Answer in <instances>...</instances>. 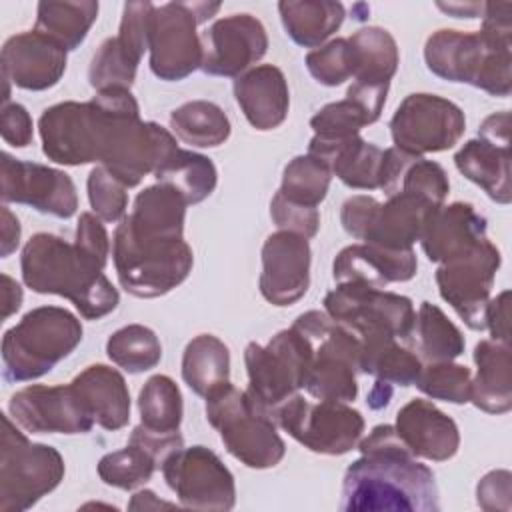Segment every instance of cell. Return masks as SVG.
Masks as SVG:
<instances>
[{"label":"cell","instance_id":"obj_1","mask_svg":"<svg viewBox=\"0 0 512 512\" xmlns=\"http://www.w3.org/2000/svg\"><path fill=\"white\" fill-rule=\"evenodd\" d=\"M342 482L340 510H416L436 512L434 472L416 460L396 428L380 424L360 440Z\"/></svg>","mask_w":512,"mask_h":512},{"label":"cell","instance_id":"obj_2","mask_svg":"<svg viewBox=\"0 0 512 512\" xmlns=\"http://www.w3.org/2000/svg\"><path fill=\"white\" fill-rule=\"evenodd\" d=\"M104 266L76 242L48 232L34 234L20 258L22 280L30 290L68 298L86 320H98L118 306V290Z\"/></svg>","mask_w":512,"mask_h":512},{"label":"cell","instance_id":"obj_3","mask_svg":"<svg viewBox=\"0 0 512 512\" xmlns=\"http://www.w3.org/2000/svg\"><path fill=\"white\" fill-rule=\"evenodd\" d=\"M512 16L502 8L484 12L482 30H438L424 46V60L432 74L448 82H464L492 96H508Z\"/></svg>","mask_w":512,"mask_h":512},{"label":"cell","instance_id":"obj_4","mask_svg":"<svg viewBox=\"0 0 512 512\" xmlns=\"http://www.w3.org/2000/svg\"><path fill=\"white\" fill-rule=\"evenodd\" d=\"M112 258L120 286L138 298H158L182 284L194 264L192 248L180 236L134 228L124 216L114 232Z\"/></svg>","mask_w":512,"mask_h":512},{"label":"cell","instance_id":"obj_5","mask_svg":"<svg viewBox=\"0 0 512 512\" xmlns=\"http://www.w3.org/2000/svg\"><path fill=\"white\" fill-rule=\"evenodd\" d=\"M82 340L80 320L58 306H40L24 314L2 338V376L28 382L48 374Z\"/></svg>","mask_w":512,"mask_h":512},{"label":"cell","instance_id":"obj_6","mask_svg":"<svg viewBox=\"0 0 512 512\" xmlns=\"http://www.w3.org/2000/svg\"><path fill=\"white\" fill-rule=\"evenodd\" d=\"M292 328L314 346L312 366L304 384L308 394L316 400L352 402L358 394L360 338L320 310L300 314Z\"/></svg>","mask_w":512,"mask_h":512},{"label":"cell","instance_id":"obj_7","mask_svg":"<svg viewBox=\"0 0 512 512\" xmlns=\"http://www.w3.org/2000/svg\"><path fill=\"white\" fill-rule=\"evenodd\" d=\"M206 418L218 430L226 450L248 468L276 466L286 452L272 416L260 412L230 382L206 396Z\"/></svg>","mask_w":512,"mask_h":512},{"label":"cell","instance_id":"obj_8","mask_svg":"<svg viewBox=\"0 0 512 512\" xmlns=\"http://www.w3.org/2000/svg\"><path fill=\"white\" fill-rule=\"evenodd\" d=\"M314 358V346L296 328L278 332L266 346L250 342L244 350L248 400L264 414L274 412L304 388ZM274 420V418H272Z\"/></svg>","mask_w":512,"mask_h":512},{"label":"cell","instance_id":"obj_9","mask_svg":"<svg viewBox=\"0 0 512 512\" xmlns=\"http://www.w3.org/2000/svg\"><path fill=\"white\" fill-rule=\"evenodd\" d=\"M0 510L24 512L52 492L64 478L60 452L30 442L8 416H2Z\"/></svg>","mask_w":512,"mask_h":512},{"label":"cell","instance_id":"obj_10","mask_svg":"<svg viewBox=\"0 0 512 512\" xmlns=\"http://www.w3.org/2000/svg\"><path fill=\"white\" fill-rule=\"evenodd\" d=\"M220 10V2H166L154 6L150 22V70L166 82H178L202 66L200 24Z\"/></svg>","mask_w":512,"mask_h":512},{"label":"cell","instance_id":"obj_11","mask_svg":"<svg viewBox=\"0 0 512 512\" xmlns=\"http://www.w3.org/2000/svg\"><path fill=\"white\" fill-rule=\"evenodd\" d=\"M434 208L438 206L412 194L390 196L384 204L372 196L358 194L342 204L340 222L356 240L388 250H412Z\"/></svg>","mask_w":512,"mask_h":512},{"label":"cell","instance_id":"obj_12","mask_svg":"<svg viewBox=\"0 0 512 512\" xmlns=\"http://www.w3.org/2000/svg\"><path fill=\"white\" fill-rule=\"evenodd\" d=\"M272 418L304 448L328 456L350 452L364 432L362 414L346 402L318 400L314 404L300 394L286 400Z\"/></svg>","mask_w":512,"mask_h":512},{"label":"cell","instance_id":"obj_13","mask_svg":"<svg viewBox=\"0 0 512 512\" xmlns=\"http://www.w3.org/2000/svg\"><path fill=\"white\" fill-rule=\"evenodd\" d=\"M324 308L356 336L386 334L408 340L416 320L410 298L360 282L338 284L324 296Z\"/></svg>","mask_w":512,"mask_h":512},{"label":"cell","instance_id":"obj_14","mask_svg":"<svg viewBox=\"0 0 512 512\" xmlns=\"http://www.w3.org/2000/svg\"><path fill=\"white\" fill-rule=\"evenodd\" d=\"M466 118L460 106L436 94H410L390 120L396 148L422 156L452 148L464 134Z\"/></svg>","mask_w":512,"mask_h":512},{"label":"cell","instance_id":"obj_15","mask_svg":"<svg viewBox=\"0 0 512 512\" xmlns=\"http://www.w3.org/2000/svg\"><path fill=\"white\" fill-rule=\"evenodd\" d=\"M500 262V250L486 238L470 252L440 264L436 270L440 296L472 330L486 328L490 290Z\"/></svg>","mask_w":512,"mask_h":512},{"label":"cell","instance_id":"obj_16","mask_svg":"<svg viewBox=\"0 0 512 512\" xmlns=\"http://www.w3.org/2000/svg\"><path fill=\"white\" fill-rule=\"evenodd\" d=\"M166 484L184 508L232 510L236 486L232 472L204 446L180 448L162 464Z\"/></svg>","mask_w":512,"mask_h":512},{"label":"cell","instance_id":"obj_17","mask_svg":"<svg viewBox=\"0 0 512 512\" xmlns=\"http://www.w3.org/2000/svg\"><path fill=\"white\" fill-rule=\"evenodd\" d=\"M44 154L64 166L100 162L104 116L94 100L60 102L38 120Z\"/></svg>","mask_w":512,"mask_h":512},{"label":"cell","instance_id":"obj_18","mask_svg":"<svg viewBox=\"0 0 512 512\" xmlns=\"http://www.w3.org/2000/svg\"><path fill=\"white\" fill-rule=\"evenodd\" d=\"M0 180L4 202L26 204L56 218H70L76 214V186L62 170L36 162H22L4 152Z\"/></svg>","mask_w":512,"mask_h":512},{"label":"cell","instance_id":"obj_19","mask_svg":"<svg viewBox=\"0 0 512 512\" xmlns=\"http://www.w3.org/2000/svg\"><path fill=\"white\" fill-rule=\"evenodd\" d=\"M8 410L32 434H86L96 424L72 384L22 388L10 398Z\"/></svg>","mask_w":512,"mask_h":512},{"label":"cell","instance_id":"obj_20","mask_svg":"<svg viewBox=\"0 0 512 512\" xmlns=\"http://www.w3.org/2000/svg\"><path fill=\"white\" fill-rule=\"evenodd\" d=\"M202 72L238 78L256 64L268 48V36L252 14H232L216 20L202 36Z\"/></svg>","mask_w":512,"mask_h":512},{"label":"cell","instance_id":"obj_21","mask_svg":"<svg viewBox=\"0 0 512 512\" xmlns=\"http://www.w3.org/2000/svg\"><path fill=\"white\" fill-rule=\"evenodd\" d=\"M260 292L274 306L298 302L310 284V246L308 238L278 230L262 246Z\"/></svg>","mask_w":512,"mask_h":512},{"label":"cell","instance_id":"obj_22","mask_svg":"<svg viewBox=\"0 0 512 512\" xmlns=\"http://www.w3.org/2000/svg\"><path fill=\"white\" fill-rule=\"evenodd\" d=\"M66 52L36 30L10 36L2 46V76L24 90H48L66 70Z\"/></svg>","mask_w":512,"mask_h":512},{"label":"cell","instance_id":"obj_23","mask_svg":"<svg viewBox=\"0 0 512 512\" xmlns=\"http://www.w3.org/2000/svg\"><path fill=\"white\" fill-rule=\"evenodd\" d=\"M486 218L472 204L452 202L434 208L424 224L420 244L430 262H448L486 240Z\"/></svg>","mask_w":512,"mask_h":512},{"label":"cell","instance_id":"obj_24","mask_svg":"<svg viewBox=\"0 0 512 512\" xmlns=\"http://www.w3.org/2000/svg\"><path fill=\"white\" fill-rule=\"evenodd\" d=\"M396 434L416 458L444 462L458 452L460 432L456 422L430 400L414 398L396 414Z\"/></svg>","mask_w":512,"mask_h":512},{"label":"cell","instance_id":"obj_25","mask_svg":"<svg viewBox=\"0 0 512 512\" xmlns=\"http://www.w3.org/2000/svg\"><path fill=\"white\" fill-rule=\"evenodd\" d=\"M418 260L414 250H388L376 244H352L338 252L332 274L338 284L360 282L372 288H384L392 282L414 278Z\"/></svg>","mask_w":512,"mask_h":512},{"label":"cell","instance_id":"obj_26","mask_svg":"<svg viewBox=\"0 0 512 512\" xmlns=\"http://www.w3.org/2000/svg\"><path fill=\"white\" fill-rule=\"evenodd\" d=\"M390 84H362L354 82L344 100L330 102L320 108L310 126L320 140H344L360 134V130L376 122L386 104Z\"/></svg>","mask_w":512,"mask_h":512},{"label":"cell","instance_id":"obj_27","mask_svg":"<svg viewBox=\"0 0 512 512\" xmlns=\"http://www.w3.org/2000/svg\"><path fill=\"white\" fill-rule=\"evenodd\" d=\"M234 98L256 130L278 128L290 108V92L280 68L262 64L234 80Z\"/></svg>","mask_w":512,"mask_h":512},{"label":"cell","instance_id":"obj_28","mask_svg":"<svg viewBox=\"0 0 512 512\" xmlns=\"http://www.w3.org/2000/svg\"><path fill=\"white\" fill-rule=\"evenodd\" d=\"M380 188L388 198L396 194H412L432 206H442L450 182L440 164L394 146L384 150Z\"/></svg>","mask_w":512,"mask_h":512},{"label":"cell","instance_id":"obj_29","mask_svg":"<svg viewBox=\"0 0 512 512\" xmlns=\"http://www.w3.org/2000/svg\"><path fill=\"white\" fill-rule=\"evenodd\" d=\"M308 154L320 158L350 188H380L384 150L362 140L360 134L344 140H320L314 136L308 144Z\"/></svg>","mask_w":512,"mask_h":512},{"label":"cell","instance_id":"obj_30","mask_svg":"<svg viewBox=\"0 0 512 512\" xmlns=\"http://www.w3.org/2000/svg\"><path fill=\"white\" fill-rule=\"evenodd\" d=\"M80 400L104 430H120L130 420V394L124 376L104 364L84 368L72 382Z\"/></svg>","mask_w":512,"mask_h":512},{"label":"cell","instance_id":"obj_31","mask_svg":"<svg viewBox=\"0 0 512 512\" xmlns=\"http://www.w3.org/2000/svg\"><path fill=\"white\" fill-rule=\"evenodd\" d=\"M478 366L470 386V402L490 414H504L512 408V356L510 344L482 340L474 348Z\"/></svg>","mask_w":512,"mask_h":512},{"label":"cell","instance_id":"obj_32","mask_svg":"<svg viewBox=\"0 0 512 512\" xmlns=\"http://www.w3.org/2000/svg\"><path fill=\"white\" fill-rule=\"evenodd\" d=\"M456 168L478 184L498 204H508L510 188V148L490 144L482 138L468 140L454 156Z\"/></svg>","mask_w":512,"mask_h":512},{"label":"cell","instance_id":"obj_33","mask_svg":"<svg viewBox=\"0 0 512 512\" xmlns=\"http://www.w3.org/2000/svg\"><path fill=\"white\" fill-rule=\"evenodd\" d=\"M360 338V360L358 370L364 374L376 376V380L398 384V386H412L416 384L422 362L420 358L402 348L396 338L386 334H372V336H358Z\"/></svg>","mask_w":512,"mask_h":512},{"label":"cell","instance_id":"obj_34","mask_svg":"<svg viewBox=\"0 0 512 512\" xmlns=\"http://www.w3.org/2000/svg\"><path fill=\"white\" fill-rule=\"evenodd\" d=\"M278 10L286 34L304 48L320 46L344 22V6L330 0H284Z\"/></svg>","mask_w":512,"mask_h":512},{"label":"cell","instance_id":"obj_35","mask_svg":"<svg viewBox=\"0 0 512 512\" xmlns=\"http://www.w3.org/2000/svg\"><path fill=\"white\" fill-rule=\"evenodd\" d=\"M228 376L230 352L220 338L200 334L188 342L182 356V378L194 394L206 398L216 388L228 384Z\"/></svg>","mask_w":512,"mask_h":512},{"label":"cell","instance_id":"obj_36","mask_svg":"<svg viewBox=\"0 0 512 512\" xmlns=\"http://www.w3.org/2000/svg\"><path fill=\"white\" fill-rule=\"evenodd\" d=\"M186 206L188 202L178 190L158 182L136 196L134 208L126 218L138 230L180 238L184 232Z\"/></svg>","mask_w":512,"mask_h":512},{"label":"cell","instance_id":"obj_37","mask_svg":"<svg viewBox=\"0 0 512 512\" xmlns=\"http://www.w3.org/2000/svg\"><path fill=\"white\" fill-rule=\"evenodd\" d=\"M98 16V2H40L34 30L66 50L78 48Z\"/></svg>","mask_w":512,"mask_h":512},{"label":"cell","instance_id":"obj_38","mask_svg":"<svg viewBox=\"0 0 512 512\" xmlns=\"http://www.w3.org/2000/svg\"><path fill=\"white\" fill-rule=\"evenodd\" d=\"M154 176L160 184L178 190L188 204H198L208 198L218 182L216 166L210 158L176 148L156 170Z\"/></svg>","mask_w":512,"mask_h":512},{"label":"cell","instance_id":"obj_39","mask_svg":"<svg viewBox=\"0 0 512 512\" xmlns=\"http://www.w3.org/2000/svg\"><path fill=\"white\" fill-rule=\"evenodd\" d=\"M420 356L432 362H452L464 352L462 332L448 320V316L430 302H422L408 336Z\"/></svg>","mask_w":512,"mask_h":512},{"label":"cell","instance_id":"obj_40","mask_svg":"<svg viewBox=\"0 0 512 512\" xmlns=\"http://www.w3.org/2000/svg\"><path fill=\"white\" fill-rule=\"evenodd\" d=\"M170 126L174 134L198 148H214L228 140L230 120L224 110L208 100H192L172 110Z\"/></svg>","mask_w":512,"mask_h":512},{"label":"cell","instance_id":"obj_41","mask_svg":"<svg viewBox=\"0 0 512 512\" xmlns=\"http://www.w3.org/2000/svg\"><path fill=\"white\" fill-rule=\"evenodd\" d=\"M356 54L354 82L390 84L398 68V46L392 34L378 26L360 28L350 38Z\"/></svg>","mask_w":512,"mask_h":512},{"label":"cell","instance_id":"obj_42","mask_svg":"<svg viewBox=\"0 0 512 512\" xmlns=\"http://www.w3.org/2000/svg\"><path fill=\"white\" fill-rule=\"evenodd\" d=\"M140 424L158 434H174L182 422V394L170 376L148 378L138 396Z\"/></svg>","mask_w":512,"mask_h":512},{"label":"cell","instance_id":"obj_43","mask_svg":"<svg viewBox=\"0 0 512 512\" xmlns=\"http://www.w3.org/2000/svg\"><path fill=\"white\" fill-rule=\"evenodd\" d=\"M108 358L130 374L154 368L162 358L158 336L142 324H128L116 330L106 342Z\"/></svg>","mask_w":512,"mask_h":512},{"label":"cell","instance_id":"obj_44","mask_svg":"<svg viewBox=\"0 0 512 512\" xmlns=\"http://www.w3.org/2000/svg\"><path fill=\"white\" fill-rule=\"evenodd\" d=\"M330 180L332 172L320 158L312 154L296 156L284 168L278 194L294 204L316 208L326 198Z\"/></svg>","mask_w":512,"mask_h":512},{"label":"cell","instance_id":"obj_45","mask_svg":"<svg viewBox=\"0 0 512 512\" xmlns=\"http://www.w3.org/2000/svg\"><path fill=\"white\" fill-rule=\"evenodd\" d=\"M156 468L158 462L144 448L128 442L126 448L100 458L98 476L108 486L120 490H134L140 484L148 482Z\"/></svg>","mask_w":512,"mask_h":512},{"label":"cell","instance_id":"obj_46","mask_svg":"<svg viewBox=\"0 0 512 512\" xmlns=\"http://www.w3.org/2000/svg\"><path fill=\"white\" fill-rule=\"evenodd\" d=\"M416 386L420 388V392H424L434 400L464 404V402H470L472 374L466 366H460V364L432 362L426 368L422 366Z\"/></svg>","mask_w":512,"mask_h":512},{"label":"cell","instance_id":"obj_47","mask_svg":"<svg viewBox=\"0 0 512 512\" xmlns=\"http://www.w3.org/2000/svg\"><path fill=\"white\" fill-rule=\"evenodd\" d=\"M312 78L324 86H338L356 74V54L348 38H336L306 56Z\"/></svg>","mask_w":512,"mask_h":512},{"label":"cell","instance_id":"obj_48","mask_svg":"<svg viewBox=\"0 0 512 512\" xmlns=\"http://www.w3.org/2000/svg\"><path fill=\"white\" fill-rule=\"evenodd\" d=\"M136 68H138V64H134L120 50L116 38H108L100 44V48L96 50V54L90 62V70H88L90 86L96 92L108 90V88L130 90V86L136 78Z\"/></svg>","mask_w":512,"mask_h":512},{"label":"cell","instance_id":"obj_49","mask_svg":"<svg viewBox=\"0 0 512 512\" xmlns=\"http://www.w3.org/2000/svg\"><path fill=\"white\" fill-rule=\"evenodd\" d=\"M88 200L102 222H118L126 216V186L104 166H96L88 174Z\"/></svg>","mask_w":512,"mask_h":512},{"label":"cell","instance_id":"obj_50","mask_svg":"<svg viewBox=\"0 0 512 512\" xmlns=\"http://www.w3.org/2000/svg\"><path fill=\"white\" fill-rule=\"evenodd\" d=\"M152 2H126L116 38L120 50L134 62L140 64L150 40V22L154 14Z\"/></svg>","mask_w":512,"mask_h":512},{"label":"cell","instance_id":"obj_51","mask_svg":"<svg viewBox=\"0 0 512 512\" xmlns=\"http://www.w3.org/2000/svg\"><path fill=\"white\" fill-rule=\"evenodd\" d=\"M270 216L280 230H288L304 238H312L320 226V214L316 208L294 204L278 192L270 202Z\"/></svg>","mask_w":512,"mask_h":512},{"label":"cell","instance_id":"obj_52","mask_svg":"<svg viewBox=\"0 0 512 512\" xmlns=\"http://www.w3.org/2000/svg\"><path fill=\"white\" fill-rule=\"evenodd\" d=\"M512 474L508 470L488 472L476 486V502L482 510H510Z\"/></svg>","mask_w":512,"mask_h":512},{"label":"cell","instance_id":"obj_53","mask_svg":"<svg viewBox=\"0 0 512 512\" xmlns=\"http://www.w3.org/2000/svg\"><path fill=\"white\" fill-rule=\"evenodd\" d=\"M74 242L80 248H84L88 254H92L94 258H98L100 262H104V264L108 262L110 240H108V234H106V228H104L102 220L96 214H92V212L80 214Z\"/></svg>","mask_w":512,"mask_h":512},{"label":"cell","instance_id":"obj_54","mask_svg":"<svg viewBox=\"0 0 512 512\" xmlns=\"http://www.w3.org/2000/svg\"><path fill=\"white\" fill-rule=\"evenodd\" d=\"M0 130L6 144L26 148L32 142V118L22 104H4Z\"/></svg>","mask_w":512,"mask_h":512},{"label":"cell","instance_id":"obj_55","mask_svg":"<svg viewBox=\"0 0 512 512\" xmlns=\"http://www.w3.org/2000/svg\"><path fill=\"white\" fill-rule=\"evenodd\" d=\"M486 328H490L492 340L510 344V292H500L494 300L488 302L486 310Z\"/></svg>","mask_w":512,"mask_h":512},{"label":"cell","instance_id":"obj_56","mask_svg":"<svg viewBox=\"0 0 512 512\" xmlns=\"http://www.w3.org/2000/svg\"><path fill=\"white\" fill-rule=\"evenodd\" d=\"M478 138L496 144V146H504L510 148V112H496L492 116H488L478 130Z\"/></svg>","mask_w":512,"mask_h":512},{"label":"cell","instance_id":"obj_57","mask_svg":"<svg viewBox=\"0 0 512 512\" xmlns=\"http://www.w3.org/2000/svg\"><path fill=\"white\" fill-rule=\"evenodd\" d=\"M20 242V222L10 212L8 206H2V240H0V256H10Z\"/></svg>","mask_w":512,"mask_h":512},{"label":"cell","instance_id":"obj_58","mask_svg":"<svg viewBox=\"0 0 512 512\" xmlns=\"http://www.w3.org/2000/svg\"><path fill=\"white\" fill-rule=\"evenodd\" d=\"M22 304V288L8 274H2V318L14 314Z\"/></svg>","mask_w":512,"mask_h":512},{"label":"cell","instance_id":"obj_59","mask_svg":"<svg viewBox=\"0 0 512 512\" xmlns=\"http://www.w3.org/2000/svg\"><path fill=\"white\" fill-rule=\"evenodd\" d=\"M484 6L486 4H478V2H438V8L452 14L454 18H478L480 14H484Z\"/></svg>","mask_w":512,"mask_h":512},{"label":"cell","instance_id":"obj_60","mask_svg":"<svg viewBox=\"0 0 512 512\" xmlns=\"http://www.w3.org/2000/svg\"><path fill=\"white\" fill-rule=\"evenodd\" d=\"M128 508L130 510H160V508H174V504L158 500L152 490H140L132 496Z\"/></svg>","mask_w":512,"mask_h":512},{"label":"cell","instance_id":"obj_61","mask_svg":"<svg viewBox=\"0 0 512 512\" xmlns=\"http://www.w3.org/2000/svg\"><path fill=\"white\" fill-rule=\"evenodd\" d=\"M390 398H392V384L382 382V380H376L374 386H372V390L368 392L366 402H368V406H370L372 410H380V408L388 406Z\"/></svg>","mask_w":512,"mask_h":512}]
</instances>
